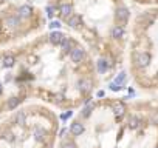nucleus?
<instances>
[{
    "label": "nucleus",
    "instance_id": "ddd939ff",
    "mask_svg": "<svg viewBox=\"0 0 158 148\" xmlns=\"http://www.w3.org/2000/svg\"><path fill=\"white\" fill-rule=\"evenodd\" d=\"M47 136V131L44 128H36L34 130V137H36V140H44Z\"/></svg>",
    "mask_w": 158,
    "mask_h": 148
},
{
    "label": "nucleus",
    "instance_id": "a211bd4d",
    "mask_svg": "<svg viewBox=\"0 0 158 148\" xmlns=\"http://www.w3.org/2000/svg\"><path fill=\"white\" fill-rule=\"evenodd\" d=\"M129 126H130L132 130L138 128V126H140V119H138V117H130V119H129Z\"/></svg>",
    "mask_w": 158,
    "mask_h": 148
},
{
    "label": "nucleus",
    "instance_id": "393cba45",
    "mask_svg": "<svg viewBox=\"0 0 158 148\" xmlns=\"http://www.w3.org/2000/svg\"><path fill=\"white\" fill-rule=\"evenodd\" d=\"M62 148H78V147H76V144H73V142H65L62 145Z\"/></svg>",
    "mask_w": 158,
    "mask_h": 148
},
{
    "label": "nucleus",
    "instance_id": "a878e982",
    "mask_svg": "<svg viewBox=\"0 0 158 148\" xmlns=\"http://www.w3.org/2000/svg\"><path fill=\"white\" fill-rule=\"evenodd\" d=\"M71 114H73V111H67L65 114H62V116H60V119H62V120H67L68 117L71 116Z\"/></svg>",
    "mask_w": 158,
    "mask_h": 148
},
{
    "label": "nucleus",
    "instance_id": "dca6fc26",
    "mask_svg": "<svg viewBox=\"0 0 158 148\" xmlns=\"http://www.w3.org/2000/svg\"><path fill=\"white\" fill-rule=\"evenodd\" d=\"M113 82L122 86V85H124V82H126V73H124V71H122V73H119L118 76H116V79L113 80Z\"/></svg>",
    "mask_w": 158,
    "mask_h": 148
},
{
    "label": "nucleus",
    "instance_id": "bb28decb",
    "mask_svg": "<svg viewBox=\"0 0 158 148\" xmlns=\"http://www.w3.org/2000/svg\"><path fill=\"white\" fill-rule=\"evenodd\" d=\"M5 139L9 140V142H12V140H14V136H12L11 133H6V134H5Z\"/></svg>",
    "mask_w": 158,
    "mask_h": 148
},
{
    "label": "nucleus",
    "instance_id": "cd10ccee",
    "mask_svg": "<svg viewBox=\"0 0 158 148\" xmlns=\"http://www.w3.org/2000/svg\"><path fill=\"white\" fill-rule=\"evenodd\" d=\"M96 96H98V97H104V91H98V93H96Z\"/></svg>",
    "mask_w": 158,
    "mask_h": 148
},
{
    "label": "nucleus",
    "instance_id": "4be33fe9",
    "mask_svg": "<svg viewBox=\"0 0 158 148\" xmlns=\"http://www.w3.org/2000/svg\"><path fill=\"white\" fill-rule=\"evenodd\" d=\"M92 110H93V105L90 103V105H87L84 108V113H82V114H84L85 117H88V116H90V113H92Z\"/></svg>",
    "mask_w": 158,
    "mask_h": 148
},
{
    "label": "nucleus",
    "instance_id": "c756f323",
    "mask_svg": "<svg viewBox=\"0 0 158 148\" xmlns=\"http://www.w3.org/2000/svg\"><path fill=\"white\" fill-rule=\"evenodd\" d=\"M0 94H2V85H0Z\"/></svg>",
    "mask_w": 158,
    "mask_h": 148
},
{
    "label": "nucleus",
    "instance_id": "b1692460",
    "mask_svg": "<svg viewBox=\"0 0 158 148\" xmlns=\"http://www.w3.org/2000/svg\"><path fill=\"white\" fill-rule=\"evenodd\" d=\"M54 12H56V8H53V6H48V8H47V16L50 19L54 16Z\"/></svg>",
    "mask_w": 158,
    "mask_h": 148
},
{
    "label": "nucleus",
    "instance_id": "6ab92c4d",
    "mask_svg": "<svg viewBox=\"0 0 158 148\" xmlns=\"http://www.w3.org/2000/svg\"><path fill=\"white\" fill-rule=\"evenodd\" d=\"M60 48H62L64 51H70V48H71V40L65 37V39L62 40V43H60Z\"/></svg>",
    "mask_w": 158,
    "mask_h": 148
},
{
    "label": "nucleus",
    "instance_id": "9b49d317",
    "mask_svg": "<svg viewBox=\"0 0 158 148\" xmlns=\"http://www.w3.org/2000/svg\"><path fill=\"white\" fill-rule=\"evenodd\" d=\"M5 25L9 26V28H16L17 25H20L19 17H6V19H5Z\"/></svg>",
    "mask_w": 158,
    "mask_h": 148
},
{
    "label": "nucleus",
    "instance_id": "9d476101",
    "mask_svg": "<svg viewBox=\"0 0 158 148\" xmlns=\"http://www.w3.org/2000/svg\"><path fill=\"white\" fill-rule=\"evenodd\" d=\"M70 131L74 134V136H79V134L84 133V125L79 124V122H76V124H73V125L70 126Z\"/></svg>",
    "mask_w": 158,
    "mask_h": 148
},
{
    "label": "nucleus",
    "instance_id": "5701e85b",
    "mask_svg": "<svg viewBox=\"0 0 158 148\" xmlns=\"http://www.w3.org/2000/svg\"><path fill=\"white\" fill-rule=\"evenodd\" d=\"M108 88H110L112 91H115V93H116V91H119V90L122 88V86H121V85H118V83H115V82H112L110 85H108Z\"/></svg>",
    "mask_w": 158,
    "mask_h": 148
},
{
    "label": "nucleus",
    "instance_id": "423d86ee",
    "mask_svg": "<svg viewBox=\"0 0 158 148\" xmlns=\"http://www.w3.org/2000/svg\"><path fill=\"white\" fill-rule=\"evenodd\" d=\"M59 12H60V16H62V17L68 19V17L71 16V12H73V6L68 5V3H65V5H62V6L59 8Z\"/></svg>",
    "mask_w": 158,
    "mask_h": 148
},
{
    "label": "nucleus",
    "instance_id": "2eb2a0df",
    "mask_svg": "<svg viewBox=\"0 0 158 148\" xmlns=\"http://www.w3.org/2000/svg\"><path fill=\"white\" fill-rule=\"evenodd\" d=\"M19 103H20V99H17V97H11V99L8 100V103H6V106H8V110H14Z\"/></svg>",
    "mask_w": 158,
    "mask_h": 148
},
{
    "label": "nucleus",
    "instance_id": "412c9836",
    "mask_svg": "<svg viewBox=\"0 0 158 148\" xmlns=\"http://www.w3.org/2000/svg\"><path fill=\"white\" fill-rule=\"evenodd\" d=\"M48 26H50L51 29H59V28H60V22H59V20H53V22L48 25Z\"/></svg>",
    "mask_w": 158,
    "mask_h": 148
},
{
    "label": "nucleus",
    "instance_id": "1a4fd4ad",
    "mask_svg": "<svg viewBox=\"0 0 158 148\" xmlns=\"http://www.w3.org/2000/svg\"><path fill=\"white\" fill-rule=\"evenodd\" d=\"M79 90L82 93H88L92 90V80H88V79H82L81 82H79Z\"/></svg>",
    "mask_w": 158,
    "mask_h": 148
},
{
    "label": "nucleus",
    "instance_id": "7ed1b4c3",
    "mask_svg": "<svg viewBox=\"0 0 158 148\" xmlns=\"http://www.w3.org/2000/svg\"><path fill=\"white\" fill-rule=\"evenodd\" d=\"M70 57H71V60L73 62H81L82 59H84V50L82 48H73L71 50V52H70Z\"/></svg>",
    "mask_w": 158,
    "mask_h": 148
},
{
    "label": "nucleus",
    "instance_id": "c85d7f7f",
    "mask_svg": "<svg viewBox=\"0 0 158 148\" xmlns=\"http://www.w3.org/2000/svg\"><path fill=\"white\" fill-rule=\"evenodd\" d=\"M65 133H67V130H65V128H64V130H60V133H59V136H60V137H64V134H65Z\"/></svg>",
    "mask_w": 158,
    "mask_h": 148
},
{
    "label": "nucleus",
    "instance_id": "f8f14e48",
    "mask_svg": "<svg viewBox=\"0 0 158 148\" xmlns=\"http://www.w3.org/2000/svg\"><path fill=\"white\" fill-rule=\"evenodd\" d=\"M96 68H98L99 73H106L107 68H108V65H107V60L106 59H99L98 62H96Z\"/></svg>",
    "mask_w": 158,
    "mask_h": 148
},
{
    "label": "nucleus",
    "instance_id": "39448f33",
    "mask_svg": "<svg viewBox=\"0 0 158 148\" xmlns=\"http://www.w3.org/2000/svg\"><path fill=\"white\" fill-rule=\"evenodd\" d=\"M124 113H126V105H124V103L116 102V103L113 105V114H115L116 117H121Z\"/></svg>",
    "mask_w": 158,
    "mask_h": 148
},
{
    "label": "nucleus",
    "instance_id": "aec40b11",
    "mask_svg": "<svg viewBox=\"0 0 158 148\" xmlns=\"http://www.w3.org/2000/svg\"><path fill=\"white\" fill-rule=\"evenodd\" d=\"M17 122L20 124V125H23L25 124V120H26V116H25V113L23 111H20V113H17Z\"/></svg>",
    "mask_w": 158,
    "mask_h": 148
},
{
    "label": "nucleus",
    "instance_id": "f03ea898",
    "mask_svg": "<svg viewBox=\"0 0 158 148\" xmlns=\"http://www.w3.org/2000/svg\"><path fill=\"white\" fill-rule=\"evenodd\" d=\"M48 39H50V42L53 45H60V43H62V40L65 39V36L62 34V32H59V31H53Z\"/></svg>",
    "mask_w": 158,
    "mask_h": 148
},
{
    "label": "nucleus",
    "instance_id": "4468645a",
    "mask_svg": "<svg viewBox=\"0 0 158 148\" xmlns=\"http://www.w3.org/2000/svg\"><path fill=\"white\" fill-rule=\"evenodd\" d=\"M122 36H124V29H122L121 26H115V28L112 29V37L119 39V37H122Z\"/></svg>",
    "mask_w": 158,
    "mask_h": 148
},
{
    "label": "nucleus",
    "instance_id": "0eeeda50",
    "mask_svg": "<svg viewBox=\"0 0 158 148\" xmlns=\"http://www.w3.org/2000/svg\"><path fill=\"white\" fill-rule=\"evenodd\" d=\"M81 17L79 16H76V14H71L70 17L67 19V23H68V26H71V28H78V26L81 25Z\"/></svg>",
    "mask_w": 158,
    "mask_h": 148
},
{
    "label": "nucleus",
    "instance_id": "f3484780",
    "mask_svg": "<svg viewBox=\"0 0 158 148\" xmlns=\"http://www.w3.org/2000/svg\"><path fill=\"white\" fill-rule=\"evenodd\" d=\"M14 63H16V60H14V57H12V56H6V57L3 59V65L8 66V68L14 66Z\"/></svg>",
    "mask_w": 158,
    "mask_h": 148
},
{
    "label": "nucleus",
    "instance_id": "20e7f679",
    "mask_svg": "<svg viewBox=\"0 0 158 148\" xmlns=\"http://www.w3.org/2000/svg\"><path fill=\"white\" fill-rule=\"evenodd\" d=\"M116 19L119 20V22H126L129 19V9L124 8V6H121V8L116 9Z\"/></svg>",
    "mask_w": 158,
    "mask_h": 148
},
{
    "label": "nucleus",
    "instance_id": "f257e3e1",
    "mask_svg": "<svg viewBox=\"0 0 158 148\" xmlns=\"http://www.w3.org/2000/svg\"><path fill=\"white\" fill-rule=\"evenodd\" d=\"M150 63V56L147 52H140V54H136V65L140 66V68H146V66Z\"/></svg>",
    "mask_w": 158,
    "mask_h": 148
},
{
    "label": "nucleus",
    "instance_id": "6e6552de",
    "mask_svg": "<svg viewBox=\"0 0 158 148\" xmlns=\"http://www.w3.org/2000/svg\"><path fill=\"white\" fill-rule=\"evenodd\" d=\"M31 14H33V9H31V6H28V5H23V6H20V8H19V16H20V17H23V19H28Z\"/></svg>",
    "mask_w": 158,
    "mask_h": 148
}]
</instances>
